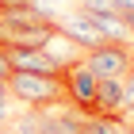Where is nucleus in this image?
Masks as SVG:
<instances>
[{"instance_id":"4468645a","label":"nucleus","mask_w":134,"mask_h":134,"mask_svg":"<svg viewBox=\"0 0 134 134\" xmlns=\"http://www.w3.org/2000/svg\"><path fill=\"white\" fill-rule=\"evenodd\" d=\"M115 8H119V15H130V12H134V0H115Z\"/></svg>"},{"instance_id":"39448f33","label":"nucleus","mask_w":134,"mask_h":134,"mask_svg":"<svg viewBox=\"0 0 134 134\" xmlns=\"http://www.w3.org/2000/svg\"><path fill=\"white\" fill-rule=\"evenodd\" d=\"M54 27L65 35V38L73 42V46H81V50H96V46H103V35L100 27L92 23V15H84V12H69V15H58L54 19Z\"/></svg>"},{"instance_id":"7ed1b4c3","label":"nucleus","mask_w":134,"mask_h":134,"mask_svg":"<svg viewBox=\"0 0 134 134\" xmlns=\"http://www.w3.org/2000/svg\"><path fill=\"white\" fill-rule=\"evenodd\" d=\"M81 58L96 77H126L134 69V50L123 46V42H103L96 50H84Z\"/></svg>"},{"instance_id":"f8f14e48","label":"nucleus","mask_w":134,"mask_h":134,"mask_svg":"<svg viewBox=\"0 0 134 134\" xmlns=\"http://www.w3.org/2000/svg\"><path fill=\"white\" fill-rule=\"evenodd\" d=\"M123 111H134V69L123 77Z\"/></svg>"},{"instance_id":"6e6552de","label":"nucleus","mask_w":134,"mask_h":134,"mask_svg":"<svg viewBox=\"0 0 134 134\" xmlns=\"http://www.w3.org/2000/svg\"><path fill=\"white\" fill-rule=\"evenodd\" d=\"M0 23H12V27H38V23H54L50 12L35 8V4H19V8L0 12Z\"/></svg>"},{"instance_id":"dca6fc26","label":"nucleus","mask_w":134,"mask_h":134,"mask_svg":"<svg viewBox=\"0 0 134 134\" xmlns=\"http://www.w3.org/2000/svg\"><path fill=\"white\" fill-rule=\"evenodd\" d=\"M8 119H12V111H8V103H0V130L8 126Z\"/></svg>"},{"instance_id":"6ab92c4d","label":"nucleus","mask_w":134,"mask_h":134,"mask_svg":"<svg viewBox=\"0 0 134 134\" xmlns=\"http://www.w3.org/2000/svg\"><path fill=\"white\" fill-rule=\"evenodd\" d=\"M130 115H134V111H130ZM130 130H134V123H130Z\"/></svg>"},{"instance_id":"20e7f679","label":"nucleus","mask_w":134,"mask_h":134,"mask_svg":"<svg viewBox=\"0 0 134 134\" xmlns=\"http://www.w3.org/2000/svg\"><path fill=\"white\" fill-rule=\"evenodd\" d=\"M8 50V62L12 69H23V73H46V77H62L65 62L50 46H31V50H19V46H4Z\"/></svg>"},{"instance_id":"1a4fd4ad","label":"nucleus","mask_w":134,"mask_h":134,"mask_svg":"<svg viewBox=\"0 0 134 134\" xmlns=\"http://www.w3.org/2000/svg\"><path fill=\"white\" fill-rule=\"evenodd\" d=\"M84 134H123V126L111 115H88L84 119Z\"/></svg>"},{"instance_id":"423d86ee","label":"nucleus","mask_w":134,"mask_h":134,"mask_svg":"<svg viewBox=\"0 0 134 134\" xmlns=\"http://www.w3.org/2000/svg\"><path fill=\"white\" fill-rule=\"evenodd\" d=\"M54 35H58L54 23H38V27H12V23H0V46L31 50V46H46Z\"/></svg>"},{"instance_id":"ddd939ff","label":"nucleus","mask_w":134,"mask_h":134,"mask_svg":"<svg viewBox=\"0 0 134 134\" xmlns=\"http://www.w3.org/2000/svg\"><path fill=\"white\" fill-rule=\"evenodd\" d=\"M12 77V62H8V50L0 46V81H8Z\"/></svg>"},{"instance_id":"9b49d317","label":"nucleus","mask_w":134,"mask_h":134,"mask_svg":"<svg viewBox=\"0 0 134 134\" xmlns=\"http://www.w3.org/2000/svg\"><path fill=\"white\" fill-rule=\"evenodd\" d=\"M12 130H15V134H42V123H38V111H27V115H19Z\"/></svg>"},{"instance_id":"0eeeda50","label":"nucleus","mask_w":134,"mask_h":134,"mask_svg":"<svg viewBox=\"0 0 134 134\" xmlns=\"http://www.w3.org/2000/svg\"><path fill=\"white\" fill-rule=\"evenodd\" d=\"M92 115H111V119L123 115V77H100Z\"/></svg>"},{"instance_id":"9d476101","label":"nucleus","mask_w":134,"mask_h":134,"mask_svg":"<svg viewBox=\"0 0 134 134\" xmlns=\"http://www.w3.org/2000/svg\"><path fill=\"white\" fill-rule=\"evenodd\" d=\"M77 12H84V15H119L115 0H77Z\"/></svg>"},{"instance_id":"f257e3e1","label":"nucleus","mask_w":134,"mask_h":134,"mask_svg":"<svg viewBox=\"0 0 134 134\" xmlns=\"http://www.w3.org/2000/svg\"><path fill=\"white\" fill-rule=\"evenodd\" d=\"M8 96L15 103H27V107H46V103H58L65 100V84L62 77H46V73H23V69H12L8 81Z\"/></svg>"},{"instance_id":"f3484780","label":"nucleus","mask_w":134,"mask_h":134,"mask_svg":"<svg viewBox=\"0 0 134 134\" xmlns=\"http://www.w3.org/2000/svg\"><path fill=\"white\" fill-rule=\"evenodd\" d=\"M8 100H12V96H8V84L0 81V103H8Z\"/></svg>"},{"instance_id":"2eb2a0df","label":"nucleus","mask_w":134,"mask_h":134,"mask_svg":"<svg viewBox=\"0 0 134 134\" xmlns=\"http://www.w3.org/2000/svg\"><path fill=\"white\" fill-rule=\"evenodd\" d=\"M19 4H31V0H0V12H8V8H19Z\"/></svg>"},{"instance_id":"f03ea898","label":"nucleus","mask_w":134,"mask_h":134,"mask_svg":"<svg viewBox=\"0 0 134 134\" xmlns=\"http://www.w3.org/2000/svg\"><path fill=\"white\" fill-rule=\"evenodd\" d=\"M62 84H65V100H69L77 111L92 115V107H96V84H100V77L84 65V58H77V62H69V65L62 69Z\"/></svg>"},{"instance_id":"a211bd4d","label":"nucleus","mask_w":134,"mask_h":134,"mask_svg":"<svg viewBox=\"0 0 134 134\" xmlns=\"http://www.w3.org/2000/svg\"><path fill=\"white\" fill-rule=\"evenodd\" d=\"M0 134H15V130H0Z\"/></svg>"}]
</instances>
